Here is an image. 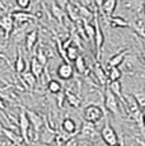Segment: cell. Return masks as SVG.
Returning a JSON list of instances; mask_svg holds the SVG:
<instances>
[{"label":"cell","instance_id":"obj_1","mask_svg":"<svg viewBox=\"0 0 145 146\" xmlns=\"http://www.w3.org/2000/svg\"><path fill=\"white\" fill-rule=\"evenodd\" d=\"M103 117H104V126L102 127L101 132H99V137L103 140V142L107 146H113V145L118 144V136L116 133V130L111 126L107 114L104 113Z\"/></svg>","mask_w":145,"mask_h":146},{"label":"cell","instance_id":"obj_2","mask_svg":"<svg viewBox=\"0 0 145 146\" xmlns=\"http://www.w3.org/2000/svg\"><path fill=\"white\" fill-rule=\"evenodd\" d=\"M103 116H104V112H103V109L101 107L97 104H90V106L85 107V109H84L85 122L96 125V123H98L103 118Z\"/></svg>","mask_w":145,"mask_h":146},{"label":"cell","instance_id":"obj_3","mask_svg":"<svg viewBox=\"0 0 145 146\" xmlns=\"http://www.w3.org/2000/svg\"><path fill=\"white\" fill-rule=\"evenodd\" d=\"M79 139H84L88 141H96L97 139H99V132L97 130L96 125L89 122H83L82 123V128H80L79 133H78Z\"/></svg>","mask_w":145,"mask_h":146},{"label":"cell","instance_id":"obj_4","mask_svg":"<svg viewBox=\"0 0 145 146\" xmlns=\"http://www.w3.org/2000/svg\"><path fill=\"white\" fill-rule=\"evenodd\" d=\"M18 126L21 130V139L23 140L26 144H29V121L27 118L26 114V109H21L19 112V117H18Z\"/></svg>","mask_w":145,"mask_h":146},{"label":"cell","instance_id":"obj_5","mask_svg":"<svg viewBox=\"0 0 145 146\" xmlns=\"http://www.w3.org/2000/svg\"><path fill=\"white\" fill-rule=\"evenodd\" d=\"M94 44H96V51H97V58H99L102 51V46L104 43V35H103L101 29V24H99L98 15H94V37H93Z\"/></svg>","mask_w":145,"mask_h":146},{"label":"cell","instance_id":"obj_6","mask_svg":"<svg viewBox=\"0 0 145 146\" xmlns=\"http://www.w3.org/2000/svg\"><path fill=\"white\" fill-rule=\"evenodd\" d=\"M104 107L108 112H111L112 114H117L120 113V108H118V100L117 98L110 92V89L106 88L104 90Z\"/></svg>","mask_w":145,"mask_h":146},{"label":"cell","instance_id":"obj_7","mask_svg":"<svg viewBox=\"0 0 145 146\" xmlns=\"http://www.w3.org/2000/svg\"><path fill=\"white\" fill-rule=\"evenodd\" d=\"M26 114H27V118L29 121V125L33 127L36 133H40L41 128L43 127V123H45V119L40 114H37L36 112L33 111H26Z\"/></svg>","mask_w":145,"mask_h":146},{"label":"cell","instance_id":"obj_8","mask_svg":"<svg viewBox=\"0 0 145 146\" xmlns=\"http://www.w3.org/2000/svg\"><path fill=\"white\" fill-rule=\"evenodd\" d=\"M14 19L12 18V15H4L3 18H0V28L4 31V36L5 40H8L10 36V33L13 32L14 28Z\"/></svg>","mask_w":145,"mask_h":146},{"label":"cell","instance_id":"obj_9","mask_svg":"<svg viewBox=\"0 0 145 146\" xmlns=\"http://www.w3.org/2000/svg\"><path fill=\"white\" fill-rule=\"evenodd\" d=\"M57 76L63 80H69L74 75V69L69 62H63L57 67Z\"/></svg>","mask_w":145,"mask_h":146},{"label":"cell","instance_id":"obj_10","mask_svg":"<svg viewBox=\"0 0 145 146\" xmlns=\"http://www.w3.org/2000/svg\"><path fill=\"white\" fill-rule=\"evenodd\" d=\"M43 126H45V130L42 131V133H41V141H42L43 144H46V145H50V144H52V142L55 141L56 132H55V130H52V128L47 125L46 121H45Z\"/></svg>","mask_w":145,"mask_h":146},{"label":"cell","instance_id":"obj_11","mask_svg":"<svg viewBox=\"0 0 145 146\" xmlns=\"http://www.w3.org/2000/svg\"><path fill=\"white\" fill-rule=\"evenodd\" d=\"M127 53H129V50H126V51H121V52L116 53V55H113L112 57L108 60V62H107V69L118 67V66L125 61V58H126Z\"/></svg>","mask_w":145,"mask_h":146},{"label":"cell","instance_id":"obj_12","mask_svg":"<svg viewBox=\"0 0 145 146\" xmlns=\"http://www.w3.org/2000/svg\"><path fill=\"white\" fill-rule=\"evenodd\" d=\"M61 128H63L64 132L68 135V136H70V137L76 135V123H75L74 119L69 118V117L64 118L63 123H61Z\"/></svg>","mask_w":145,"mask_h":146},{"label":"cell","instance_id":"obj_13","mask_svg":"<svg viewBox=\"0 0 145 146\" xmlns=\"http://www.w3.org/2000/svg\"><path fill=\"white\" fill-rule=\"evenodd\" d=\"M116 8H117V0H103L101 10L108 17V18H111L112 14L115 13Z\"/></svg>","mask_w":145,"mask_h":146},{"label":"cell","instance_id":"obj_14","mask_svg":"<svg viewBox=\"0 0 145 146\" xmlns=\"http://www.w3.org/2000/svg\"><path fill=\"white\" fill-rule=\"evenodd\" d=\"M124 103H126L127 104V109H129V113L132 114L134 117L136 116V114H139V112L141 111L140 108H139L138 103H136V100L134 99L132 95H126L124 99Z\"/></svg>","mask_w":145,"mask_h":146},{"label":"cell","instance_id":"obj_15","mask_svg":"<svg viewBox=\"0 0 145 146\" xmlns=\"http://www.w3.org/2000/svg\"><path fill=\"white\" fill-rule=\"evenodd\" d=\"M122 5L127 9H132L135 13H143V0H126L122 1Z\"/></svg>","mask_w":145,"mask_h":146},{"label":"cell","instance_id":"obj_16","mask_svg":"<svg viewBox=\"0 0 145 146\" xmlns=\"http://www.w3.org/2000/svg\"><path fill=\"white\" fill-rule=\"evenodd\" d=\"M37 40H38V31L37 29L31 31L28 35L26 36V50L28 52H31L33 46L37 43Z\"/></svg>","mask_w":145,"mask_h":146},{"label":"cell","instance_id":"obj_17","mask_svg":"<svg viewBox=\"0 0 145 146\" xmlns=\"http://www.w3.org/2000/svg\"><path fill=\"white\" fill-rule=\"evenodd\" d=\"M107 88L110 89V92L115 95L118 99H122V86L120 81H107Z\"/></svg>","mask_w":145,"mask_h":146},{"label":"cell","instance_id":"obj_18","mask_svg":"<svg viewBox=\"0 0 145 146\" xmlns=\"http://www.w3.org/2000/svg\"><path fill=\"white\" fill-rule=\"evenodd\" d=\"M43 69H45V66H42L35 57H33L32 61H31V70L29 71L32 72V75L36 78V79H40L41 78V75H42V72H43Z\"/></svg>","mask_w":145,"mask_h":146},{"label":"cell","instance_id":"obj_19","mask_svg":"<svg viewBox=\"0 0 145 146\" xmlns=\"http://www.w3.org/2000/svg\"><path fill=\"white\" fill-rule=\"evenodd\" d=\"M65 55H66V58H68V61H71V62H74L75 58L79 56V50H78V47L74 46V44L66 46L65 47Z\"/></svg>","mask_w":145,"mask_h":146},{"label":"cell","instance_id":"obj_20","mask_svg":"<svg viewBox=\"0 0 145 146\" xmlns=\"http://www.w3.org/2000/svg\"><path fill=\"white\" fill-rule=\"evenodd\" d=\"M110 24L112 28H124L129 27V22L122 17H111L110 18Z\"/></svg>","mask_w":145,"mask_h":146},{"label":"cell","instance_id":"obj_21","mask_svg":"<svg viewBox=\"0 0 145 146\" xmlns=\"http://www.w3.org/2000/svg\"><path fill=\"white\" fill-rule=\"evenodd\" d=\"M94 74H96L97 79L99 80V83H101L102 85H107V78H106L104 69H103L98 62H97L96 66H94Z\"/></svg>","mask_w":145,"mask_h":146},{"label":"cell","instance_id":"obj_22","mask_svg":"<svg viewBox=\"0 0 145 146\" xmlns=\"http://www.w3.org/2000/svg\"><path fill=\"white\" fill-rule=\"evenodd\" d=\"M14 69L18 74H22V72L26 70V62H24V58H23V56H22L21 50H18V56H17V60L14 64Z\"/></svg>","mask_w":145,"mask_h":146},{"label":"cell","instance_id":"obj_23","mask_svg":"<svg viewBox=\"0 0 145 146\" xmlns=\"http://www.w3.org/2000/svg\"><path fill=\"white\" fill-rule=\"evenodd\" d=\"M22 79L23 81L27 84V86H29V88H33V86L36 85V78L32 75V72L29 71V70H24L23 72H22Z\"/></svg>","mask_w":145,"mask_h":146},{"label":"cell","instance_id":"obj_24","mask_svg":"<svg viewBox=\"0 0 145 146\" xmlns=\"http://www.w3.org/2000/svg\"><path fill=\"white\" fill-rule=\"evenodd\" d=\"M61 89H63V86H61L60 81L57 80H50L49 84H47V90L50 92L51 94H59L61 93Z\"/></svg>","mask_w":145,"mask_h":146},{"label":"cell","instance_id":"obj_25","mask_svg":"<svg viewBox=\"0 0 145 146\" xmlns=\"http://www.w3.org/2000/svg\"><path fill=\"white\" fill-rule=\"evenodd\" d=\"M121 76H122V71L118 67L108 69V80L110 81H120Z\"/></svg>","mask_w":145,"mask_h":146},{"label":"cell","instance_id":"obj_26","mask_svg":"<svg viewBox=\"0 0 145 146\" xmlns=\"http://www.w3.org/2000/svg\"><path fill=\"white\" fill-rule=\"evenodd\" d=\"M0 130L3 131V133H4L10 141L14 142V144H21V142L23 141V140L21 139V136H18V135L15 132H13V131H9V130H7V128H0Z\"/></svg>","mask_w":145,"mask_h":146},{"label":"cell","instance_id":"obj_27","mask_svg":"<svg viewBox=\"0 0 145 146\" xmlns=\"http://www.w3.org/2000/svg\"><path fill=\"white\" fill-rule=\"evenodd\" d=\"M74 65H75V69H76V71L79 72V74H84L85 72V60L83 56L79 55L76 58H75Z\"/></svg>","mask_w":145,"mask_h":146},{"label":"cell","instance_id":"obj_28","mask_svg":"<svg viewBox=\"0 0 145 146\" xmlns=\"http://www.w3.org/2000/svg\"><path fill=\"white\" fill-rule=\"evenodd\" d=\"M144 28H145L144 19L143 18H138L135 21V23H134V29H135V32L138 33L141 38H144Z\"/></svg>","mask_w":145,"mask_h":146},{"label":"cell","instance_id":"obj_29","mask_svg":"<svg viewBox=\"0 0 145 146\" xmlns=\"http://www.w3.org/2000/svg\"><path fill=\"white\" fill-rule=\"evenodd\" d=\"M12 18L17 19L19 22H27L31 18H33V15H31L28 13H23V12H14V13H12Z\"/></svg>","mask_w":145,"mask_h":146},{"label":"cell","instance_id":"obj_30","mask_svg":"<svg viewBox=\"0 0 145 146\" xmlns=\"http://www.w3.org/2000/svg\"><path fill=\"white\" fill-rule=\"evenodd\" d=\"M65 99L68 100L69 104H70L71 107H74V108H78V107L80 106V99H78L76 95H74L71 93H66L65 94Z\"/></svg>","mask_w":145,"mask_h":146},{"label":"cell","instance_id":"obj_31","mask_svg":"<svg viewBox=\"0 0 145 146\" xmlns=\"http://www.w3.org/2000/svg\"><path fill=\"white\" fill-rule=\"evenodd\" d=\"M51 10H52V14H54V17L59 21H61V18L64 17V10L63 8H60L56 3H52V7H51Z\"/></svg>","mask_w":145,"mask_h":146},{"label":"cell","instance_id":"obj_32","mask_svg":"<svg viewBox=\"0 0 145 146\" xmlns=\"http://www.w3.org/2000/svg\"><path fill=\"white\" fill-rule=\"evenodd\" d=\"M84 33L88 37V40L93 41V37H94V26L93 24H90L89 22L88 23H84Z\"/></svg>","mask_w":145,"mask_h":146},{"label":"cell","instance_id":"obj_33","mask_svg":"<svg viewBox=\"0 0 145 146\" xmlns=\"http://www.w3.org/2000/svg\"><path fill=\"white\" fill-rule=\"evenodd\" d=\"M66 12H68V14H69V17H70L71 21H76V18L79 17V13L74 9V7H72L70 3H68V4H66Z\"/></svg>","mask_w":145,"mask_h":146},{"label":"cell","instance_id":"obj_34","mask_svg":"<svg viewBox=\"0 0 145 146\" xmlns=\"http://www.w3.org/2000/svg\"><path fill=\"white\" fill-rule=\"evenodd\" d=\"M134 97V99L136 100V103H138V106H139V108H144L145 107V95L144 93H135L132 95Z\"/></svg>","mask_w":145,"mask_h":146},{"label":"cell","instance_id":"obj_35","mask_svg":"<svg viewBox=\"0 0 145 146\" xmlns=\"http://www.w3.org/2000/svg\"><path fill=\"white\" fill-rule=\"evenodd\" d=\"M35 58H36V60H37L38 62H40L42 66H45V64L47 62L46 55H45V53H43L42 48H40V50H38V51H37V55H36V57H35Z\"/></svg>","mask_w":145,"mask_h":146},{"label":"cell","instance_id":"obj_36","mask_svg":"<svg viewBox=\"0 0 145 146\" xmlns=\"http://www.w3.org/2000/svg\"><path fill=\"white\" fill-rule=\"evenodd\" d=\"M15 3L18 5V8H21L22 10L28 9L31 5V0H15Z\"/></svg>","mask_w":145,"mask_h":146},{"label":"cell","instance_id":"obj_37","mask_svg":"<svg viewBox=\"0 0 145 146\" xmlns=\"http://www.w3.org/2000/svg\"><path fill=\"white\" fill-rule=\"evenodd\" d=\"M64 146H79V142H78L76 137H70L68 141H65V145Z\"/></svg>","mask_w":145,"mask_h":146},{"label":"cell","instance_id":"obj_38","mask_svg":"<svg viewBox=\"0 0 145 146\" xmlns=\"http://www.w3.org/2000/svg\"><path fill=\"white\" fill-rule=\"evenodd\" d=\"M57 95H59V97H57V106L60 107V108H63V102H64V99H65V94H64V93H59Z\"/></svg>","mask_w":145,"mask_h":146},{"label":"cell","instance_id":"obj_39","mask_svg":"<svg viewBox=\"0 0 145 146\" xmlns=\"http://www.w3.org/2000/svg\"><path fill=\"white\" fill-rule=\"evenodd\" d=\"M93 1L96 3L97 8H98V9H101V7H102V4H103V0H93Z\"/></svg>","mask_w":145,"mask_h":146},{"label":"cell","instance_id":"obj_40","mask_svg":"<svg viewBox=\"0 0 145 146\" xmlns=\"http://www.w3.org/2000/svg\"><path fill=\"white\" fill-rule=\"evenodd\" d=\"M0 109H5V106H4V103H3L1 98H0Z\"/></svg>","mask_w":145,"mask_h":146},{"label":"cell","instance_id":"obj_41","mask_svg":"<svg viewBox=\"0 0 145 146\" xmlns=\"http://www.w3.org/2000/svg\"><path fill=\"white\" fill-rule=\"evenodd\" d=\"M113 146H122L121 144H116V145H113Z\"/></svg>","mask_w":145,"mask_h":146}]
</instances>
